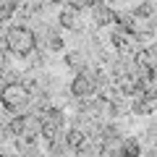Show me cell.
Segmentation results:
<instances>
[{"label": "cell", "mask_w": 157, "mask_h": 157, "mask_svg": "<svg viewBox=\"0 0 157 157\" xmlns=\"http://www.w3.org/2000/svg\"><path fill=\"white\" fill-rule=\"evenodd\" d=\"M6 50L11 55L26 58V55H32L37 50V37H34V32L26 24H13L6 32Z\"/></svg>", "instance_id": "obj_1"}, {"label": "cell", "mask_w": 157, "mask_h": 157, "mask_svg": "<svg viewBox=\"0 0 157 157\" xmlns=\"http://www.w3.org/2000/svg\"><path fill=\"white\" fill-rule=\"evenodd\" d=\"M29 100H32V92L21 81H8V84L0 86V105L6 107V110H11V113L24 110L29 105Z\"/></svg>", "instance_id": "obj_2"}, {"label": "cell", "mask_w": 157, "mask_h": 157, "mask_svg": "<svg viewBox=\"0 0 157 157\" xmlns=\"http://www.w3.org/2000/svg\"><path fill=\"white\" fill-rule=\"evenodd\" d=\"M94 92H97V76L89 73L86 68L84 71H76V76L71 81V94L78 97V100H89Z\"/></svg>", "instance_id": "obj_3"}, {"label": "cell", "mask_w": 157, "mask_h": 157, "mask_svg": "<svg viewBox=\"0 0 157 157\" xmlns=\"http://www.w3.org/2000/svg\"><path fill=\"white\" fill-rule=\"evenodd\" d=\"M58 21H60V26L66 32H76V34L84 32V8H78L76 3H66Z\"/></svg>", "instance_id": "obj_4"}, {"label": "cell", "mask_w": 157, "mask_h": 157, "mask_svg": "<svg viewBox=\"0 0 157 157\" xmlns=\"http://www.w3.org/2000/svg\"><path fill=\"white\" fill-rule=\"evenodd\" d=\"M89 8H92V18H94L97 26H110V24H115V11L110 6H105L102 0H94Z\"/></svg>", "instance_id": "obj_5"}, {"label": "cell", "mask_w": 157, "mask_h": 157, "mask_svg": "<svg viewBox=\"0 0 157 157\" xmlns=\"http://www.w3.org/2000/svg\"><path fill=\"white\" fill-rule=\"evenodd\" d=\"M63 60H66V66L71 68V71H84V68H86V55H84L81 50L66 52V58H63Z\"/></svg>", "instance_id": "obj_6"}, {"label": "cell", "mask_w": 157, "mask_h": 157, "mask_svg": "<svg viewBox=\"0 0 157 157\" xmlns=\"http://www.w3.org/2000/svg\"><path fill=\"white\" fill-rule=\"evenodd\" d=\"M84 141H86V131H81V128H71V131L66 134V144L73 147V149H78Z\"/></svg>", "instance_id": "obj_7"}, {"label": "cell", "mask_w": 157, "mask_h": 157, "mask_svg": "<svg viewBox=\"0 0 157 157\" xmlns=\"http://www.w3.org/2000/svg\"><path fill=\"white\" fill-rule=\"evenodd\" d=\"M121 155H141V144L134 136H126V139H121Z\"/></svg>", "instance_id": "obj_8"}, {"label": "cell", "mask_w": 157, "mask_h": 157, "mask_svg": "<svg viewBox=\"0 0 157 157\" xmlns=\"http://www.w3.org/2000/svg\"><path fill=\"white\" fill-rule=\"evenodd\" d=\"M134 18H152V3H139L134 11Z\"/></svg>", "instance_id": "obj_9"}, {"label": "cell", "mask_w": 157, "mask_h": 157, "mask_svg": "<svg viewBox=\"0 0 157 157\" xmlns=\"http://www.w3.org/2000/svg\"><path fill=\"white\" fill-rule=\"evenodd\" d=\"M6 134H8V126L0 121V139H6Z\"/></svg>", "instance_id": "obj_10"}, {"label": "cell", "mask_w": 157, "mask_h": 157, "mask_svg": "<svg viewBox=\"0 0 157 157\" xmlns=\"http://www.w3.org/2000/svg\"><path fill=\"white\" fill-rule=\"evenodd\" d=\"M155 141H157V136H155Z\"/></svg>", "instance_id": "obj_11"}]
</instances>
